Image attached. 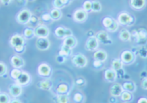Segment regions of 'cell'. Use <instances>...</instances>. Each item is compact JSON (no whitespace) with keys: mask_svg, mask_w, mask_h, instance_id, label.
I'll list each match as a JSON object with an SVG mask.
<instances>
[{"mask_svg":"<svg viewBox=\"0 0 147 103\" xmlns=\"http://www.w3.org/2000/svg\"><path fill=\"white\" fill-rule=\"evenodd\" d=\"M131 37L139 44H144L147 42V31L144 29L134 30L131 33Z\"/></svg>","mask_w":147,"mask_h":103,"instance_id":"obj_1","label":"cell"},{"mask_svg":"<svg viewBox=\"0 0 147 103\" xmlns=\"http://www.w3.org/2000/svg\"><path fill=\"white\" fill-rule=\"evenodd\" d=\"M134 21V18L127 12H122L118 17V22L123 26L132 25Z\"/></svg>","mask_w":147,"mask_h":103,"instance_id":"obj_2","label":"cell"},{"mask_svg":"<svg viewBox=\"0 0 147 103\" xmlns=\"http://www.w3.org/2000/svg\"><path fill=\"white\" fill-rule=\"evenodd\" d=\"M32 16V15L30 10L24 9L19 12L17 17V20L18 22L21 24H26L30 22Z\"/></svg>","mask_w":147,"mask_h":103,"instance_id":"obj_3","label":"cell"},{"mask_svg":"<svg viewBox=\"0 0 147 103\" xmlns=\"http://www.w3.org/2000/svg\"><path fill=\"white\" fill-rule=\"evenodd\" d=\"M87 58L82 54H75L72 58V63L78 68H84L87 65Z\"/></svg>","mask_w":147,"mask_h":103,"instance_id":"obj_4","label":"cell"},{"mask_svg":"<svg viewBox=\"0 0 147 103\" xmlns=\"http://www.w3.org/2000/svg\"><path fill=\"white\" fill-rule=\"evenodd\" d=\"M135 54H134L132 51L125 50L122 52L121 60L123 64L129 65V64L134 63V61L135 60Z\"/></svg>","mask_w":147,"mask_h":103,"instance_id":"obj_5","label":"cell"},{"mask_svg":"<svg viewBox=\"0 0 147 103\" xmlns=\"http://www.w3.org/2000/svg\"><path fill=\"white\" fill-rule=\"evenodd\" d=\"M96 37L98 42L105 44V45H110L112 44V39L109 37V35L105 31H99L96 33Z\"/></svg>","mask_w":147,"mask_h":103,"instance_id":"obj_6","label":"cell"},{"mask_svg":"<svg viewBox=\"0 0 147 103\" xmlns=\"http://www.w3.org/2000/svg\"><path fill=\"white\" fill-rule=\"evenodd\" d=\"M34 34L38 38H47L49 34V29L46 26L40 25L35 29Z\"/></svg>","mask_w":147,"mask_h":103,"instance_id":"obj_7","label":"cell"},{"mask_svg":"<svg viewBox=\"0 0 147 103\" xmlns=\"http://www.w3.org/2000/svg\"><path fill=\"white\" fill-rule=\"evenodd\" d=\"M98 47V41L96 36H91L87 40L86 48L89 51H95Z\"/></svg>","mask_w":147,"mask_h":103,"instance_id":"obj_8","label":"cell"},{"mask_svg":"<svg viewBox=\"0 0 147 103\" xmlns=\"http://www.w3.org/2000/svg\"><path fill=\"white\" fill-rule=\"evenodd\" d=\"M55 34L59 38H66L67 37L73 36V32L71 29H66L62 26H59L55 31Z\"/></svg>","mask_w":147,"mask_h":103,"instance_id":"obj_9","label":"cell"},{"mask_svg":"<svg viewBox=\"0 0 147 103\" xmlns=\"http://www.w3.org/2000/svg\"><path fill=\"white\" fill-rule=\"evenodd\" d=\"M88 17V12H86L84 9H78L75 12L73 15L74 20L76 22H82L86 20Z\"/></svg>","mask_w":147,"mask_h":103,"instance_id":"obj_10","label":"cell"},{"mask_svg":"<svg viewBox=\"0 0 147 103\" xmlns=\"http://www.w3.org/2000/svg\"><path fill=\"white\" fill-rule=\"evenodd\" d=\"M123 92H124V90H123V86H121V85L118 83H114V84L111 87L110 90V94L112 95V96L114 97L121 96V94L123 93Z\"/></svg>","mask_w":147,"mask_h":103,"instance_id":"obj_11","label":"cell"},{"mask_svg":"<svg viewBox=\"0 0 147 103\" xmlns=\"http://www.w3.org/2000/svg\"><path fill=\"white\" fill-rule=\"evenodd\" d=\"M36 45L39 50L44 51L49 49L50 42L47 38H38Z\"/></svg>","mask_w":147,"mask_h":103,"instance_id":"obj_12","label":"cell"},{"mask_svg":"<svg viewBox=\"0 0 147 103\" xmlns=\"http://www.w3.org/2000/svg\"><path fill=\"white\" fill-rule=\"evenodd\" d=\"M51 67H50L47 64L42 63L39 65L38 68V73L42 77H48L51 74Z\"/></svg>","mask_w":147,"mask_h":103,"instance_id":"obj_13","label":"cell"},{"mask_svg":"<svg viewBox=\"0 0 147 103\" xmlns=\"http://www.w3.org/2000/svg\"><path fill=\"white\" fill-rule=\"evenodd\" d=\"M104 77H105V80L109 81V82H114L116 81V77H117V73L114 69H108L105 70Z\"/></svg>","mask_w":147,"mask_h":103,"instance_id":"obj_14","label":"cell"},{"mask_svg":"<svg viewBox=\"0 0 147 103\" xmlns=\"http://www.w3.org/2000/svg\"><path fill=\"white\" fill-rule=\"evenodd\" d=\"M10 45H11L13 48H15L16 46L24 45L25 44V40L21 35H13L10 40Z\"/></svg>","mask_w":147,"mask_h":103,"instance_id":"obj_15","label":"cell"},{"mask_svg":"<svg viewBox=\"0 0 147 103\" xmlns=\"http://www.w3.org/2000/svg\"><path fill=\"white\" fill-rule=\"evenodd\" d=\"M9 92H10V95H12L13 97H18L21 94L22 92V89L20 85L15 83V84H12L9 88Z\"/></svg>","mask_w":147,"mask_h":103,"instance_id":"obj_16","label":"cell"},{"mask_svg":"<svg viewBox=\"0 0 147 103\" xmlns=\"http://www.w3.org/2000/svg\"><path fill=\"white\" fill-rule=\"evenodd\" d=\"M30 75L28 73L23 72L21 73L18 79L16 80L17 81V84L20 85V86H24V85L28 84V83L30 82Z\"/></svg>","mask_w":147,"mask_h":103,"instance_id":"obj_17","label":"cell"},{"mask_svg":"<svg viewBox=\"0 0 147 103\" xmlns=\"http://www.w3.org/2000/svg\"><path fill=\"white\" fill-rule=\"evenodd\" d=\"M11 63L15 69H21L24 66V60L19 56H13L11 58Z\"/></svg>","mask_w":147,"mask_h":103,"instance_id":"obj_18","label":"cell"},{"mask_svg":"<svg viewBox=\"0 0 147 103\" xmlns=\"http://www.w3.org/2000/svg\"><path fill=\"white\" fill-rule=\"evenodd\" d=\"M93 57H94V60H98V61L104 63V62H105L107 59V53L105 52V51L99 50L96 51L94 53Z\"/></svg>","mask_w":147,"mask_h":103,"instance_id":"obj_19","label":"cell"},{"mask_svg":"<svg viewBox=\"0 0 147 103\" xmlns=\"http://www.w3.org/2000/svg\"><path fill=\"white\" fill-rule=\"evenodd\" d=\"M130 4L135 10H141L146 6V0H130Z\"/></svg>","mask_w":147,"mask_h":103,"instance_id":"obj_20","label":"cell"},{"mask_svg":"<svg viewBox=\"0 0 147 103\" xmlns=\"http://www.w3.org/2000/svg\"><path fill=\"white\" fill-rule=\"evenodd\" d=\"M63 45L69 48L73 49L77 45V40L73 36L67 37L64 38L63 42Z\"/></svg>","mask_w":147,"mask_h":103,"instance_id":"obj_21","label":"cell"},{"mask_svg":"<svg viewBox=\"0 0 147 103\" xmlns=\"http://www.w3.org/2000/svg\"><path fill=\"white\" fill-rule=\"evenodd\" d=\"M119 38L123 42H129L131 39V34L127 29H123L120 32Z\"/></svg>","mask_w":147,"mask_h":103,"instance_id":"obj_22","label":"cell"},{"mask_svg":"<svg viewBox=\"0 0 147 103\" xmlns=\"http://www.w3.org/2000/svg\"><path fill=\"white\" fill-rule=\"evenodd\" d=\"M123 88L124 91H127L130 92V93H132V92H134L136 91V85L134 84V83L131 82V81H127V82H125L123 85Z\"/></svg>","mask_w":147,"mask_h":103,"instance_id":"obj_23","label":"cell"},{"mask_svg":"<svg viewBox=\"0 0 147 103\" xmlns=\"http://www.w3.org/2000/svg\"><path fill=\"white\" fill-rule=\"evenodd\" d=\"M49 15L51 16L52 20H58L62 17V12H60V10L59 9L53 8V10H51Z\"/></svg>","mask_w":147,"mask_h":103,"instance_id":"obj_24","label":"cell"},{"mask_svg":"<svg viewBox=\"0 0 147 103\" xmlns=\"http://www.w3.org/2000/svg\"><path fill=\"white\" fill-rule=\"evenodd\" d=\"M123 63L121 61V59H118V58H115L112 60V69H114V71H118L119 69L123 68Z\"/></svg>","mask_w":147,"mask_h":103,"instance_id":"obj_25","label":"cell"},{"mask_svg":"<svg viewBox=\"0 0 147 103\" xmlns=\"http://www.w3.org/2000/svg\"><path fill=\"white\" fill-rule=\"evenodd\" d=\"M39 87L43 90H50L52 88V83L49 80L41 81L39 83Z\"/></svg>","mask_w":147,"mask_h":103,"instance_id":"obj_26","label":"cell"},{"mask_svg":"<svg viewBox=\"0 0 147 103\" xmlns=\"http://www.w3.org/2000/svg\"><path fill=\"white\" fill-rule=\"evenodd\" d=\"M71 51H72V49L66 47V46L62 45V48H61V50L59 53V55L60 56H63V57H67L71 55Z\"/></svg>","mask_w":147,"mask_h":103,"instance_id":"obj_27","label":"cell"},{"mask_svg":"<svg viewBox=\"0 0 147 103\" xmlns=\"http://www.w3.org/2000/svg\"><path fill=\"white\" fill-rule=\"evenodd\" d=\"M121 98L123 102H130L133 99V96L130 92L124 91L121 94Z\"/></svg>","mask_w":147,"mask_h":103,"instance_id":"obj_28","label":"cell"},{"mask_svg":"<svg viewBox=\"0 0 147 103\" xmlns=\"http://www.w3.org/2000/svg\"><path fill=\"white\" fill-rule=\"evenodd\" d=\"M114 19H113L112 18H110V17L104 18L103 20V26H105V29L107 30L112 25V24L114 23Z\"/></svg>","mask_w":147,"mask_h":103,"instance_id":"obj_29","label":"cell"},{"mask_svg":"<svg viewBox=\"0 0 147 103\" xmlns=\"http://www.w3.org/2000/svg\"><path fill=\"white\" fill-rule=\"evenodd\" d=\"M101 4L99 1H92V11L98 12L101 10Z\"/></svg>","mask_w":147,"mask_h":103,"instance_id":"obj_30","label":"cell"},{"mask_svg":"<svg viewBox=\"0 0 147 103\" xmlns=\"http://www.w3.org/2000/svg\"><path fill=\"white\" fill-rule=\"evenodd\" d=\"M67 92L68 86L66 84L59 85L58 88H57V92H58L59 94H66Z\"/></svg>","mask_w":147,"mask_h":103,"instance_id":"obj_31","label":"cell"},{"mask_svg":"<svg viewBox=\"0 0 147 103\" xmlns=\"http://www.w3.org/2000/svg\"><path fill=\"white\" fill-rule=\"evenodd\" d=\"M24 36L28 39H31L34 36H35L34 34V30L30 29V28H28V29H25L24 32H23Z\"/></svg>","mask_w":147,"mask_h":103,"instance_id":"obj_32","label":"cell"},{"mask_svg":"<svg viewBox=\"0 0 147 103\" xmlns=\"http://www.w3.org/2000/svg\"><path fill=\"white\" fill-rule=\"evenodd\" d=\"M22 71L19 69H14L11 71V73H10V76H11L12 78H13L14 79L17 80L18 77L20 76Z\"/></svg>","mask_w":147,"mask_h":103,"instance_id":"obj_33","label":"cell"},{"mask_svg":"<svg viewBox=\"0 0 147 103\" xmlns=\"http://www.w3.org/2000/svg\"><path fill=\"white\" fill-rule=\"evenodd\" d=\"M58 103H69V98L66 94H59L57 96Z\"/></svg>","mask_w":147,"mask_h":103,"instance_id":"obj_34","label":"cell"},{"mask_svg":"<svg viewBox=\"0 0 147 103\" xmlns=\"http://www.w3.org/2000/svg\"><path fill=\"white\" fill-rule=\"evenodd\" d=\"M10 98L8 94L5 93L0 94V103H10Z\"/></svg>","mask_w":147,"mask_h":103,"instance_id":"obj_35","label":"cell"},{"mask_svg":"<svg viewBox=\"0 0 147 103\" xmlns=\"http://www.w3.org/2000/svg\"><path fill=\"white\" fill-rule=\"evenodd\" d=\"M83 9L86 12L92 11V1L87 0L83 4Z\"/></svg>","mask_w":147,"mask_h":103,"instance_id":"obj_36","label":"cell"},{"mask_svg":"<svg viewBox=\"0 0 147 103\" xmlns=\"http://www.w3.org/2000/svg\"><path fill=\"white\" fill-rule=\"evenodd\" d=\"M138 54L141 58H147V49L144 47H141L138 50Z\"/></svg>","mask_w":147,"mask_h":103,"instance_id":"obj_37","label":"cell"},{"mask_svg":"<svg viewBox=\"0 0 147 103\" xmlns=\"http://www.w3.org/2000/svg\"><path fill=\"white\" fill-rule=\"evenodd\" d=\"M7 73V67L5 64L0 62V77L6 75Z\"/></svg>","mask_w":147,"mask_h":103,"instance_id":"obj_38","label":"cell"},{"mask_svg":"<svg viewBox=\"0 0 147 103\" xmlns=\"http://www.w3.org/2000/svg\"><path fill=\"white\" fill-rule=\"evenodd\" d=\"M119 24V23H118L116 20H114V23L112 24V25L108 29H107V31H110V32L116 31V30L118 29V26H119V24Z\"/></svg>","mask_w":147,"mask_h":103,"instance_id":"obj_39","label":"cell"},{"mask_svg":"<svg viewBox=\"0 0 147 103\" xmlns=\"http://www.w3.org/2000/svg\"><path fill=\"white\" fill-rule=\"evenodd\" d=\"M53 6H54L55 8L59 9V10H60V8H63V7L64 6V5L62 3V1H61L60 0H53Z\"/></svg>","mask_w":147,"mask_h":103,"instance_id":"obj_40","label":"cell"},{"mask_svg":"<svg viewBox=\"0 0 147 103\" xmlns=\"http://www.w3.org/2000/svg\"><path fill=\"white\" fill-rule=\"evenodd\" d=\"M15 50L16 52L17 53H23V52H24L25 50H26V48H25L24 45L18 46H16L15 48Z\"/></svg>","mask_w":147,"mask_h":103,"instance_id":"obj_41","label":"cell"},{"mask_svg":"<svg viewBox=\"0 0 147 103\" xmlns=\"http://www.w3.org/2000/svg\"><path fill=\"white\" fill-rule=\"evenodd\" d=\"M74 100L76 102H80L82 100V95L80 93H76L74 96Z\"/></svg>","mask_w":147,"mask_h":103,"instance_id":"obj_42","label":"cell"},{"mask_svg":"<svg viewBox=\"0 0 147 103\" xmlns=\"http://www.w3.org/2000/svg\"><path fill=\"white\" fill-rule=\"evenodd\" d=\"M42 19L44 21H45V22H49V21L52 20L51 16H50L49 14H47V13L44 14V15L42 16Z\"/></svg>","mask_w":147,"mask_h":103,"instance_id":"obj_43","label":"cell"},{"mask_svg":"<svg viewBox=\"0 0 147 103\" xmlns=\"http://www.w3.org/2000/svg\"><path fill=\"white\" fill-rule=\"evenodd\" d=\"M141 86L144 90H147V78H145V79H143L141 83Z\"/></svg>","mask_w":147,"mask_h":103,"instance_id":"obj_44","label":"cell"},{"mask_svg":"<svg viewBox=\"0 0 147 103\" xmlns=\"http://www.w3.org/2000/svg\"><path fill=\"white\" fill-rule=\"evenodd\" d=\"M102 64H103L102 62H100V61H98V60H94V63H93V65H94V67H96V68H99V67H101L102 66Z\"/></svg>","mask_w":147,"mask_h":103,"instance_id":"obj_45","label":"cell"},{"mask_svg":"<svg viewBox=\"0 0 147 103\" xmlns=\"http://www.w3.org/2000/svg\"><path fill=\"white\" fill-rule=\"evenodd\" d=\"M30 22H31V23H32V24H36L38 22V18L36 17V16L32 15L31 17V18H30Z\"/></svg>","mask_w":147,"mask_h":103,"instance_id":"obj_46","label":"cell"},{"mask_svg":"<svg viewBox=\"0 0 147 103\" xmlns=\"http://www.w3.org/2000/svg\"><path fill=\"white\" fill-rule=\"evenodd\" d=\"M0 1H1V2L2 3L3 5H6V6H7V5H9L12 2V0H0Z\"/></svg>","mask_w":147,"mask_h":103,"instance_id":"obj_47","label":"cell"},{"mask_svg":"<svg viewBox=\"0 0 147 103\" xmlns=\"http://www.w3.org/2000/svg\"><path fill=\"white\" fill-rule=\"evenodd\" d=\"M138 103H147V98H141L138 101Z\"/></svg>","mask_w":147,"mask_h":103,"instance_id":"obj_48","label":"cell"},{"mask_svg":"<svg viewBox=\"0 0 147 103\" xmlns=\"http://www.w3.org/2000/svg\"><path fill=\"white\" fill-rule=\"evenodd\" d=\"M61 1H62V3H63V4L64 5V6H66V5L69 4L70 1H71V0H60Z\"/></svg>","mask_w":147,"mask_h":103,"instance_id":"obj_49","label":"cell"},{"mask_svg":"<svg viewBox=\"0 0 147 103\" xmlns=\"http://www.w3.org/2000/svg\"><path fill=\"white\" fill-rule=\"evenodd\" d=\"M76 83L78 85H82V84H83L84 80L82 79H78V80L76 81Z\"/></svg>","mask_w":147,"mask_h":103,"instance_id":"obj_50","label":"cell"},{"mask_svg":"<svg viewBox=\"0 0 147 103\" xmlns=\"http://www.w3.org/2000/svg\"><path fill=\"white\" fill-rule=\"evenodd\" d=\"M10 103H21V102L17 99H13V100H10Z\"/></svg>","mask_w":147,"mask_h":103,"instance_id":"obj_51","label":"cell"},{"mask_svg":"<svg viewBox=\"0 0 147 103\" xmlns=\"http://www.w3.org/2000/svg\"><path fill=\"white\" fill-rule=\"evenodd\" d=\"M29 1H34V0H29Z\"/></svg>","mask_w":147,"mask_h":103,"instance_id":"obj_52","label":"cell"}]
</instances>
